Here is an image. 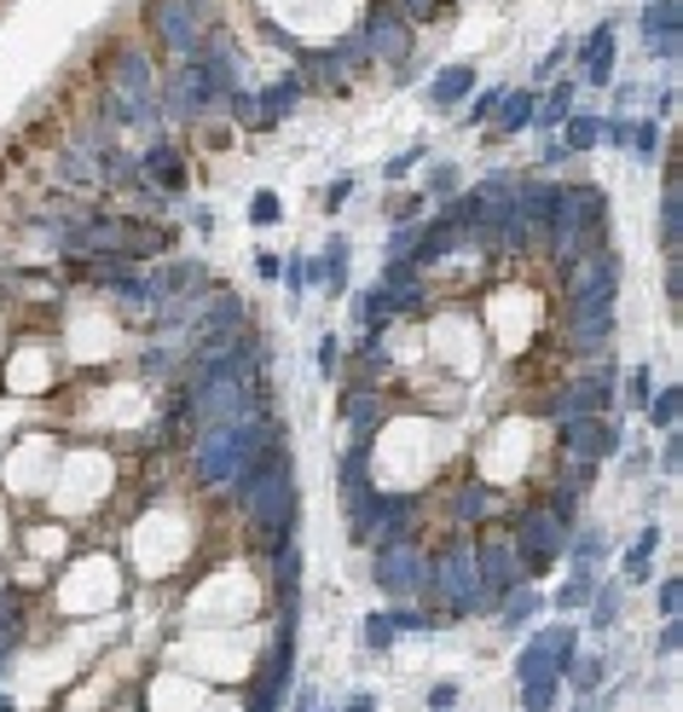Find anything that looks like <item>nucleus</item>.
<instances>
[{
	"label": "nucleus",
	"mask_w": 683,
	"mask_h": 712,
	"mask_svg": "<svg viewBox=\"0 0 683 712\" xmlns=\"http://www.w3.org/2000/svg\"><path fill=\"white\" fill-rule=\"evenodd\" d=\"M614 296H620V256L614 244L579 256L562 272V348L573 360H597L614 342Z\"/></svg>",
	"instance_id": "1"
},
{
	"label": "nucleus",
	"mask_w": 683,
	"mask_h": 712,
	"mask_svg": "<svg viewBox=\"0 0 683 712\" xmlns=\"http://www.w3.org/2000/svg\"><path fill=\"white\" fill-rule=\"evenodd\" d=\"M446 626L487 615V591H480V568H475V533L469 527H446V539L428 550V574H423V597Z\"/></svg>",
	"instance_id": "2"
},
{
	"label": "nucleus",
	"mask_w": 683,
	"mask_h": 712,
	"mask_svg": "<svg viewBox=\"0 0 683 712\" xmlns=\"http://www.w3.org/2000/svg\"><path fill=\"white\" fill-rule=\"evenodd\" d=\"M568 527H573V522H562L545 498H527V504H516V510L504 516V533H510V545H516V556H521V568L534 574V579H539V574H550L556 563H562Z\"/></svg>",
	"instance_id": "3"
},
{
	"label": "nucleus",
	"mask_w": 683,
	"mask_h": 712,
	"mask_svg": "<svg viewBox=\"0 0 683 712\" xmlns=\"http://www.w3.org/2000/svg\"><path fill=\"white\" fill-rule=\"evenodd\" d=\"M157 53H151L145 41H105V53H99V87L116 93L122 105H157Z\"/></svg>",
	"instance_id": "4"
},
{
	"label": "nucleus",
	"mask_w": 683,
	"mask_h": 712,
	"mask_svg": "<svg viewBox=\"0 0 683 712\" xmlns=\"http://www.w3.org/2000/svg\"><path fill=\"white\" fill-rule=\"evenodd\" d=\"M139 30L151 35V53L157 59H192L204 47L209 18L192 7V0H139Z\"/></svg>",
	"instance_id": "5"
},
{
	"label": "nucleus",
	"mask_w": 683,
	"mask_h": 712,
	"mask_svg": "<svg viewBox=\"0 0 683 712\" xmlns=\"http://www.w3.org/2000/svg\"><path fill=\"white\" fill-rule=\"evenodd\" d=\"M423 574H428V545L423 533H406V539H389V545H371V579L389 602H417L423 597Z\"/></svg>",
	"instance_id": "6"
},
{
	"label": "nucleus",
	"mask_w": 683,
	"mask_h": 712,
	"mask_svg": "<svg viewBox=\"0 0 683 712\" xmlns=\"http://www.w3.org/2000/svg\"><path fill=\"white\" fill-rule=\"evenodd\" d=\"M290 683H296V615H278L272 649L256 660V683L244 690V706H256V712L284 706L290 701Z\"/></svg>",
	"instance_id": "7"
},
{
	"label": "nucleus",
	"mask_w": 683,
	"mask_h": 712,
	"mask_svg": "<svg viewBox=\"0 0 683 712\" xmlns=\"http://www.w3.org/2000/svg\"><path fill=\"white\" fill-rule=\"evenodd\" d=\"M504 516H510V504H504V487L493 475H464V481H446V493H441V522L446 527H498Z\"/></svg>",
	"instance_id": "8"
},
{
	"label": "nucleus",
	"mask_w": 683,
	"mask_h": 712,
	"mask_svg": "<svg viewBox=\"0 0 683 712\" xmlns=\"http://www.w3.org/2000/svg\"><path fill=\"white\" fill-rule=\"evenodd\" d=\"M556 452L579 457V464H609L625 452V429L614 412H579L568 423H556Z\"/></svg>",
	"instance_id": "9"
},
{
	"label": "nucleus",
	"mask_w": 683,
	"mask_h": 712,
	"mask_svg": "<svg viewBox=\"0 0 683 712\" xmlns=\"http://www.w3.org/2000/svg\"><path fill=\"white\" fill-rule=\"evenodd\" d=\"M360 30H365V53H371V70H389L400 75L412 64V23L394 12V0H371L365 18H360Z\"/></svg>",
	"instance_id": "10"
},
{
	"label": "nucleus",
	"mask_w": 683,
	"mask_h": 712,
	"mask_svg": "<svg viewBox=\"0 0 683 712\" xmlns=\"http://www.w3.org/2000/svg\"><path fill=\"white\" fill-rule=\"evenodd\" d=\"M400 417V400L383 394L376 383H360V376H348L342 389V423H348V441L353 446H371L376 435H383V423Z\"/></svg>",
	"instance_id": "11"
},
{
	"label": "nucleus",
	"mask_w": 683,
	"mask_h": 712,
	"mask_svg": "<svg viewBox=\"0 0 683 712\" xmlns=\"http://www.w3.org/2000/svg\"><path fill=\"white\" fill-rule=\"evenodd\" d=\"M579 654V626L573 620H556V626H539L534 638L521 643V660H516V683L521 678H539V672H556L562 678V667Z\"/></svg>",
	"instance_id": "12"
},
{
	"label": "nucleus",
	"mask_w": 683,
	"mask_h": 712,
	"mask_svg": "<svg viewBox=\"0 0 683 712\" xmlns=\"http://www.w3.org/2000/svg\"><path fill=\"white\" fill-rule=\"evenodd\" d=\"M139 174H145V180L157 186L163 197H186V186H192L186 145L174 140V134H157V140H145V151H139Z\"/></svg>",
	"instance_id": "13"
},
{
	"label": "nucleus",
	"mask_w": 683,
	"mask_h": 712,
	"mask_svg": "<svg viewBox=\"0 0 683 712\" xmlns=\"http://www.w3.org/2000/svg\"><path fill=\"white\" fill-rule=\"evenodd\" d=\"M597 481V464H579V457H562V464L550 469V481H539V498L550 504L562 522H579V510H586V493Z\"/></svg>",
	"instance_id": "14"
},
{
	"label": "nucleus",
	"mask_w": 683,
	"mask_h": 712,
	"mask_svg": "<svg viewBox=\"0 0 683 712\" xmlns=\"http://www.w3.org/2000/svg\"><path fill=\"white\" fill-rule=\"evenodd\" d=\"M638 30H643L649 59L677 64V53H683V0H643Z\"/></svg>",
	"instance_id": "15"
},
{
	"label": "nucleus",
	"mask_w": 683,
	"mask_h": 712,
	"mask_svg": "<svg viewBox=\"0 0 683 712\" xmlns=\"http://www.w3.org/2000/svg\"><path fill=\"white\" fill-rule=\"evenodd\" d=\"M296 75L308 82V93H324V99H348L360 87V70H348L331 47H308V53L296 59Z\"/></svg>",
	"instance_id": "16"
},
{
	"label": "nucleus",
	"mask_w": 683,
	"mask_h": 712,
	"mask_svg": "<svg viewBox=\"0 0 683 712\" xmlns=\"http://www.w3.org/2000/svg\"><path fill=\"white\" fill-rule=\"evenodd\" d=\"M256 105H261V134H267V128H278L284 116H296L301 105H308V82H301L296 70L267 75V82L256 87Z\"/></svg>",
	"instance_id": "17"
},
{
	"label": "nucleus",
	"mask_w": 683,
	"mask_h": 712,
	"mask_svg": "<svg viewBox=\"0 0 683 712\" xmlns=\"http://www.w3.org/2000/svg\"><path fill=\"white\" fill-rule=\"evenodd\" d=\"M573 53H579V82H586V87H609L614 82V53H620V47H614V23L602 18L597 30L573 47Z\"/></svg>",
	"instance_id": "18"
},
{
	"label": "nucleus",
	"mask_w": 683,
	"mask_h": 712,
	"mask_svg": "<svg viewBox=\"0 0 683 712\" xmlns=\"http://www.w3.org/2000/svg\"><path fill=\"white\" fill-rule=\"evenodd\" d=\"M545 608H550V597L539 591V579H527V585H516V591H504L487 615L498 620V631H527V626L545 615Z\"/></svg>",
	"instance_id": "19"
},
{
	"label": "nucleus",
	"mask_w": 683,
	"mask_h": 712,
	"mask_svg": "<svg viewBox=\"0 0 683 712\" xmlns=\"http://www.w3.org/2000/svg\"><path fill=\"white\" fill-rule=\"evenodd\" d=\"M661 249L683 256V168L677 163H666L661 174Z\"/></svg>",
	"instance_id": "20"
},
{
	"label": "nucleus",
	"mask_w": 683,
	"mask_h": 712,
	"mask_svg": "<svg viewBox=\"0 0 683 712\" xmlns=\"http://www.w3.org/2000/svg\"><path fill=\"white\" fill-rule=\"evenodd\" d=\"M534 111H539V87H516V93H504L498 116L487 122L493 140H516V134H527V128H534Z\"/></svg>",
	"instance_id": "21"
},
{
	"label": "nucleus",
	"mask_w": 683,
	"mask_h": 712,
	"mask_svg": "<svg viewBox=\"0 0 683 712\" xmlns=\"http://www.w3.org/2000/svg\"><path fill=\"white\" fill-rule=\"evenodd\" d=\"M654 550H661V522H643L638 545H631L625 563H620V585H625V591H631V585H649V579H654Z\"/></svg>",
	"instance_id": "22"
},
{
	"label": "nucleus",
	"mask_w": 683,
	"mask_h": 712,
	"mask_svg": "<svg viewBox=\"0 0 683 712\" xmlns=\"http://www.w3.org/2000/svg\"><path fill=\"white\" fill-rule=\"evenodd\" d=\"M469 93H475V70L469 64H446L435 82H428V105H435V111H458Z\"/></svg>",
	"instance_id": "23"
},
{
	"label": "nucleus",
	"mask_w": 683,
	"mask_h": 712,
	"mask_svg": "<svg viewBox=\"0 0 683 712\" xmlns=\"http://www.w3.org/2000/svg\"><path fill=\"white\" fill-rule=\"evenodd\" d=\"M353 313H360V337H389V324L400 319L383 285H371V290H360V296H353Z\"/></svg>",
	"instance_id": "24"
},
{
	"label": "nucleus",
	"mask_w": 683,
	"mask_h": 712,
	"mask_svg": "<svg viewBox=\"0 0 683 712\" xmlns=\"http://www.w3.org/2000/svg\"><path fill=\"white\" fill-rule=\"evenodd\" d=\"M556 140L568 145V157H591L602 145V116L597 111H568V122L556 128Z\"/></svg>",
	"instance_id": "25"
},
{
	"label": "nucleus",
	"mask_w": 683,
	"mask_h": 712,
	"mask_svg": "<svg viewBox=\"0 0 683 712\" xmlns=\"http://www.w3.org/2000/svg\"><path fill=\"white\" fill-rule=\"evenodd\" d=\"M620 597H625V585H620V579H609V585L597 579L591 602L579 608V615H586V626H591V631H614V626H620Z\"/></svg>",
	"instance_id": "26"
},
{
	"label": "nucleus",
	"mask_w": 683,
	"mask_h": 712,
	"mask_svg": "<svg viewBox=\"0 0 683 712\" xmlns=\"http://www.w3.org/2000/svg\"><path fill=\"white\" fill-rule=\"evenodd\" d=\"M573 99H579V82H550V93L539 99V111H534V128H539V134H556V128L568 122Z\"/></svg>",
	"instance_id": "27"
},
{
	"label": "nucleus",
	"mask_w": 683,
	"mask_h": 712,
	"mask_svg": "<svg viewBox=\"0 0 683 712\" xmlns=\"http://www.w3.org/2000/svg\"><path fill=\"white\" fill-rule=\"evenodd\" d=\"M602 678H609V660H602V654H573L568 667H562V683H568V690H573L579 701L597 695V690H602Z\"/></svg>",
	"instance_id": "28"
},
{
	"label": "nucleus",
	"mask_w": 683,
	"mask_h": 712,
	"mask_svg": "<svg viewBox=\"0 0 683 712\" xmlns=\"http://www.w3.org/2000/svg\"><path fill=\"white\" fill-rule=\"evenodd\" d=\"M562 556H568L573 568H602V556H609V539H602V527H568Z\"/></svg>",
	"instance_id": "29"
},
{
	"label": "nucleus",
	"mask_w": 683,
	"mask_h": 712,
	"mask_svg": "<svg viewBox=\"0 0 683 712\" xmlns=\"http://www.w3.org/2000/svg\"><path fill=\"white\" fill-rule=\"evenodd\" d=\"M591 591H597V568H573L562 585H556V597H550V608H562V615H579V608L591 602Z\"/></svg>",
	"instance_id": "30"
},
{
	"label": "nucleus",
	"mask_w": 683,
	"mask_h": 712,
	"mask_svg": "<svg viewBox=\"0 0 683 712\" xmlns=\"http://www.w3.org/2000/svg\"><path fill=\"white\" fill-rule=\"evenodd\" d=\"M643 412H649V423H654V435H661V429H677V423H683V389H677V383L654 389Z\"/></svg>",
	"instance_id": "31"
},
{
	"label": "nucleus",
	"mask_w": 683,
	"mask_h": 712,
	"mask_svg": "<svg viewBox=\"0 0 683 712\" xmlns=\"http://www.w3.org/2000/svg\"><path fill=\"white\" fill-rule=\"evenodd\" d=\"M319 285L331 290V296H348V238H331L324 244V256H319Z\"/></svg>",
	"instance_id": "32"
},
{
	"label": "nucleus",
	"mask_w": 683,
	"mask_h": 712,
	"mask_svg": "<svg viewBox=\"0 0 683 712\" xmlns=\"http://www.w3.org/2000/svg\"><path fill=\"white\" fill-rule=\"evenodd\" d=\"M556 701H562V678H556V672L521 678V706H527V712H550Z\"/></svg>",
	"instance_id": "33"
},
{
	"label": "nucleus",
	"mask_w": 683,
	"mask_h": 712,
	"mask_svg": "<svg viewBox=\"0 0 683 712\" xmlns=\"http://www.w3.org/2000/svg\"><path fill=\"white\" fill-rule=\"evenodd\" d=\"M625 151H638V163H661V116L631 122V140H625Z\"/></svg>",
	"instance_id": "34"
},
{
	"label": "nucleus",
	"mask_w": 683,
	"mask_h": 712,
	"mask_svg": "<svg viewBox=\"0 0 683 712\" xmlns=\"http://www.w3.org/2000/svg\"><path fill=\"white\" fill-rule=\"evenodd\" d=\"M504 93H510V87H480V93H469L464 99V128H487V122L498 116V105H504Z\"/></svg>",
	"instance_id": "35"
},
{
	"label": "nucleus",
	"mask_w": 683,
	"mask_h": 712,
	"mask_svg": "<svg viewBox=\"0 0 683 712\" xmlns=\"http://www.w3.org/2000/svg\"><path fill=\"white\" fill-rule=\"evenodd\" d=\"M394 12L406 18V23H446L452 0H394Z\"/></svg>",
	"instance_id": "36"
},
{
	"label": "nucleus",
	"mask_w": 683,
	"mask_h": 712,
	"mask_svg": "<svg viewBox=\"0 0 683 712\" xmlns=\"http://www.w3.org/2000/svg\"><path fill=\"white\" fill-rule=\"evenodd\" d=\"M394 638H400V631H394V615H389V608H376V615H365V649H371V654L394 649Z\"/></svg>",
	"instance_id": "37"
},
{
	"label": "nucleus",
	"mask_w": 683,
	"mask_h": 712,
	"mask_svg": "<svg viewBox=\"0 0 683 712\" xmlns=\"http://www.w3.org/2000/svg\"><path fill=\"white\" fill-rule=\"evenodd\" d=\"M423 157H428V145H406V151H394V157L383 163V180H389V186H400V180H406V174H412Z\"/></svg>",
	"instance_id": "38"
},
{
	"label": "nucleus",
	"mask_w": 683,
	"mask_h": 712,
	"mask_svg": "<svg viewBox=\"0 0 683 712\" xmlns=\"http://www.w3.org/2000/svg\"><path fill=\"white\" fill-rule=\"evenodd\" d=\"M458 186H464V174L452 168V163H435V168H428V186H423V197L435 203V197H452Z\"/></svg>",
	"instance_id": "39"
},
{
	"label": "nucleus",
	"mask_w": 683,
	"mask_h": 712,
	"mask_svg": "<svg viewBox=\"0 0 683 712\" xmlns=\"http://www.w3.org/2000/svg\"><path fill=\"white\" fill-rule=\"evenodd\" d=\"M649 394H654V371H649V365H631V376H625V405H631V412H643Z\"/></svg>",
	"instance_id": "40"
},
{
	"label": "nucleus",
	"mask_w": 683,
	"mask_h": 712,
	"mask_svg": "<svg viewBox=\"0 0 683 712\" xmlns=\"http://www.w3.org/2000/svg\"><path fill=\"white\" fill-rule=\"evenodd\" d=\"M568 59H573V41L562 35V41H556L550 53H545V59L534 64V82H556V75H562V64H568Z\"/></svg>",
	"instance_id": "41"
},
{
	"label": "nucleus",
	"mask_w": 683,
	"mask_h": 712,
	"mask_svg": "<svg viewBox=\"0 0 683 712\" xmlns=\"http://www.w3.org/2000/svg\"><path fill=\"white\" fill-rule=\"evenodd\" d=\"M249 220H256V226H278V220H284L278 192H256V197H249Z\"/></svg>",
	"instance_id": "42"
},
{
	"label": "nucleus",
	"mask_w": 683,
	"mask_h": 712,
	"mask_svg": "<svg viewBox=\"0 0 683 712\" xmlns=\"http://www.w3.org/2000/svg\"><path fill=\"white\" fill-rule=\"evenodd\" d=\"M683 469V435L677 429H661V481H672Z\"/></svg>",
	"instance_id": "43"
},
{
	"label": "nucleus",
	"mask_w": 683,
	"mask_h": 712,
	"mask_svg": "<svg viewBox=\"0 0 683 712\" xmlns=\"http://www.w3.org/2000/svg\"><path fill=\"white\" fill-rule=\"evenodd\" d=\"M654 608H661V620H666V615H683V574H666V579H661Z\"/></svg>",
	"instance_id": "44"
},
{
	"label": "nucleus",
	"mask_w": 683,
	"mask_h": 712,
	"mask_svg": "<svg viewBox=\"0 0 683 712\" xmlns=\"http://www.w3.org/2000/svg\"><path fill=\"white\" fill-rule=\"evenodd\" d=\"M677 649H683V615H666V620H661V638H654V654L672 660Z\"/></svg>",
	"instance_id": "45"
},
{
	"label": "nucleus",
	"mask_w": 683,
	"mask_h": 712,
	"mask_svg": "<svg viewBox=\"0 0 683 712\" xmlns=\"http://www.w3.org/2000/svg\"><path fill=\"white\" fill-rule=\"evenodd\" d=\"M423 209H428L423 192H400V197L389 203V220H423Z\"/></svg>",
	"instance_id": "46"
},
{
	"label": "nucleus",
	"mask_w": 683,
	"mask_h": 712,
	"mask_svg": "<svg viewBox=\"0 0 683 712\" xmlns=\"http://www.w3.org/2000/svg\"><path fill=\"white\" fill-rule=\"evenodd\" d=\"M625 140H631V116H625V111H614V116H602V145H614V151H625Z\"/></svg>",
	"instance_id": "47"
},
{
	"label": "nucleus",
	"mask_w": 683,
	"mask_h": 712,
	"mask_svg": "<svg viewBox=\"0 0 683 712\" xmlns=\"http://www.w3.org/2000/svg\"><path fill=\"white\" fill-rule=\"evenodd\" d=\"M666 301L683 308V256H666Z\"/></svg>",
	"instance_id": "48"
},
{
	"label": "nucleus",
	"mask_w": 683,
	"mask_h": 712,
	"mask_svg": "<svg viewBox=\"0 0 683 712\" xmlns=\"http://www.w3.org/2000/svg\"><path fill=\"white\" fill-rule=\"evenodd\" d=\"M337 365H342V337H324V342H319V371L337 376Z\"/></svg>",
	"instance_id": "49"
},
{
	"label": "nucleus",
	"mask_w": 683,
	"mask_h": 712,
	"mask_svg": "<svg viewBox=\"0 0 683 712\" xmlns=\"http://www.w3.org/2000/svg\"><path fill=\"white\" fill-rule=\"evenodd\" d=\"M353 186H360L353 174H337V180H331V192H324V209H342V197H353Z\"/></svg>",
	"instance_id": "50"
},
{
	"label": "nucleus",
	"mask_w": 683,
	"mask_h": 712,
	"mask_svg": "<svg viewBox=\"0 0 683 712\" xmlns=\"http://www.w3.org/2000/svg\"><path fill=\"white\" fill-rule=\"evenodd\" d=\"M562 163H568V145L562 140H545L539 145V168H562Z\"/></svg>",
	"instance_id": "51"
},
{
	"label": "nucleus",
	"mask_w": 683,
	"mask_h": 712,
	"mask_svg": "<svg viewBox=\"0 0 683 712\" xmlns=\"http://www.w3.org/2000/svg\"><path fill=\"white\" fill-rule=\"evenodd\" d=\"M428 706H458V683H435V690H428Z\"/></svg>",
	"instance_id": "52"
},
{
	"label": "nucleus",
	"mask_w": 683,
	"mask_h": 712,
	"mask_svg": "<svg viewBox=\"0 0 683 712\" xmlns=\"http://www.w3.org/2000/svg\"><path fill=\"white\" fill-rule=\"evenodd\" d=\"M256 272H261V278H278V272H284V261H278L272 249H256Z\"/></svg>",
	"instance_id": "53"
}]
</instances>
